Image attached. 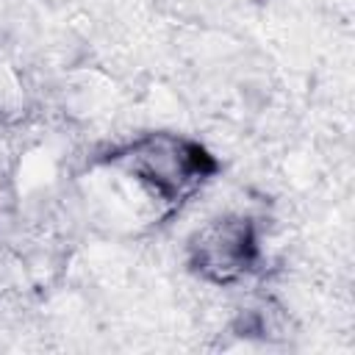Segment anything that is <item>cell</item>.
Here are the masks:
<instances>
[{
    "label": "cell",
    "instance_id": "2",
    "mask_svg": "<svg viewBox=\"0 0 355 355\" xmlns=\"http://www.w3.org/2000/svg\"><path fill=\"white\" fill-rule=\"evenodd\" d=\"M263 227L252 214L225 211L197 225L183 244L186 272L214 288H233L263 266Z\"/></svg>",
    "mask_w": 355,
    "mask_h": 355
},
{
    "label": "cell",
    "instance_id": "1",
    "mask_svg": "<svg viewBox=\"0 0 355 355\" xmlns=\"http://www.w3.org/2000/svg\"><path fill=\"white\" fill-rule=\"evenodd\" d=\"M92 169L128 186L153 219H172L219 178L222 161L197 136L158 128L105 147Z\"/></svg>",
    "mask_w": 355,
    "mask_h": 355
}]
</instances>
